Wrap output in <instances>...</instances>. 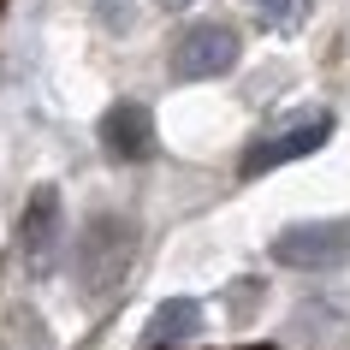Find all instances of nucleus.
Here are the masks:
<instances>
[{"label": "nucleus", "mask_w": 350, "mask_h": 350, "mask_svg": "<svg viewBox=\"0 0 350 350\" xmlns=\"http://www.w3.org/2000/svg\"><path fill=\"white\" fill-rule=\"evenodd\" d=\"M131 256H137V220L125 214H90L72 238V273L90 297H107L131 273Z\"/></svg>", "instance_id": "f257e3e1"}, {"label": "nucleus", "mask_w": 350, "mask_h": 350, "mask_svg": "<svg viewBox=\"0 0 350 350\" xmlns=\"http://www.w3.org/2000/svg\"><path fill=\"white\" fill-rule=\"evenodd\" d=\"M267 250H273L279 267H297V273H338V267H350V214H338V220H297Z\"/></svg>", "instance_id": "f03ea898"}, {"label": "nucleus", "mask_w": 350, "mask_h": 350, "mask_svg": "<svg viewBox=\"0 0 350 350\" xmlns=\"http://www.w3.org/2000/svg\"><path fill=\"white\" fill-rule=\"evenodd\" d=\"M238 59H243L238 30H232V24H214V18L190 24L185 36L172 42V77H178V83H208V77H226Z\"/></svg>", "instance_id": "7ed1b4c3"}, {"label": "nucleus", "mask_w": 350, "mask_h": 350, "mask_svg": "<svg viewBox=\"0 0 350 350\" xmlns=\"http://www.w3.org/2000/svg\"><path fill=\"white\" fill-rule=\"evenodd\" d=\"M332 125H338V119L321 107V113H303L291 125L256 137V143L243 148V178H261V172H273V166H291V161H303V154H314V148H327Z\"/></svg>", "instance_id": "20e7f679"}, {"label": "nucleus", "mask_w": 350, "mask_h": 350, "mask_svg": "<svg viewBox=\"0 0 350 350\" xmlns=\"http://www.w3.org/2000/svg\"><path fill=\"white\" fill-rule=\"evenodd\" d=\"M59 243H66V214H59V190L42 185L30 202H24V220H18V256L36 267V273H48L59 256Z\"/></svg>", "instance_id": "39448f33"}, {"label": "nucleus", "mask_w": 350, "mask_h": 350, "mask_svg": "<svg viewBox=\"0 0 350 350\" xmlns=\"http://www.w3.org/2000/svg\"><path fill=\"white\" fill-rule=\"evenodd\" d=\"M101 148H107V161H148L154 154V113L143 101H113L101 113Z\"/></svg>", "instance_id": "423d86ee"}, {"label": "nucleus", "mask_w": 350, "mask_h": 350, "mask_svg": "<svg viewBox=\"0 0 350 350\" xmlns=\"http://www.w3.org/2000/svg\"><path fill=\"white\" fill-rule=\"evenodd\" d=\"M196 332H202V303L196 297H166L148 314V345H190Z\"/></svg>", "instance_id": "0eeeda50"}, {"label": "nucleus", "mask_w": 350, "mask_h": 350, "mask_svg": "<svg viewBox=\"0 0 350 350\" xmlns=\"http://www.w3.org/2000/svg\"><path fill=\"white\" fill-rule=\"evenodd\" d=\"M250 12L261 18V30H273V36H297V30L309 24L314 0H250Z\"/></svg>", "instance_id": "6e6552de"}, {"label": "nucleus", "mask_w": 350, "mask_h": 350, "mask_svg": "<svg viewBox=\"0 0 350 350\" xmlns=\"http://www.w3.org/2000/svg\"><path fill=\"white\" fill-rule=\"evenodd\" d=\"M256 303H261V279H238V285L226 291V314H232V321H250Z\"/></svg>", "instance_id": "1a4fd4ad"}, {"label": "nucleus", "mask_w": 350, "mask_h": 350, "mask_svg": "<svg viewBox=\"0 0 350 350\" xmlns=\"http://www.w3.org/2000/svg\"><path fill=\"white\" fill-rule=\"evenodd\" d=\"M90 6L107 30H131V18H137V0H90Z\"/></svg>", "instance_id": "9d476101"}, {"label": "nucleus", "mask_w": 350, "mask_h": 350, "mask_svg": "<svg viewBox=\"0 0 350 350\" xmlns=\"http://www.w3.org/2000/svg\"><path fill=\"white\" fill-rule=\"evenodd\" d=\"M161 6H172V12H178V6H190V0H161Z\"/></svg>", "instance_id": "9b49d317"}]
</instances>
